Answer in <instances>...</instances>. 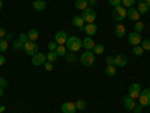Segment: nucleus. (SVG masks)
Masks as SVG:
<instances>
[{
	"label": "nucleus",
	"instance_id": "nucleus-1",
	"mask_svg": "<svg viewBox=\"0 0 150 113\" xmlns=\"http://www.w3.org/2000/svg\"><path fill=\"white\" fill-rule=\"evenodd\" d=\"M66 48L72 53H77L80 48H83V41L80 39L78 36H68V41H66Z\"/></svg>",
	"mask_w": 150,
	"mask_h": 113
},
{
	"label": "nucleus",
	"instance_id": "nucleus-2",
	"mask_svg": "<svg viewBox=\"0 0 150 113\" xmlns=\"http://www.w3.org/2000/svg\"><path fill=\"white\" fill-rule=\"evenodd\" d=\"M95 56L96 54L92 51V50H86V51L81 54L80 60H81V64L84 67H90V65H93V62H95Z\"/></svg>",
	"mask_w": 150,
	"mask_h": 113
},
{
	"label": "nucleus",
	"instance_id": "nucleus-3",
	"mask_svg": "<svg viewBox=\"0 0 150 113\" xmlns=\"http://www.w3.org/2000/svg\"><path fill=\"white\" fill-rule=\"evenodd\" d=\"M126 11H128V9H125L122 5H119V6H116L114 9H112L111 17L114 18L116 21H123L125 18H126Z\"/></svg>",
	"mask_w": 150,
	"mask_h": 113
},
{
	"label": "nucleus",
	"instance_id": "nucleus-4",
	"mask_svg": "<svg viewBox=\"0 0 150 113\" xmlns=\"http://www.w3.org/2000/svg\"><path fill=\"white\" fill-rule=\"evenodd\" d=\"M81 17H83V20H84L86 24L95 23V20H96V12H95V9H92V8H87V9L83 11Z\"/></svg>",
	"mask_w": 150,
	"mask_h": 113
},
{
	"label": "nucleus",
	"instance_id": "nucleus-5",
	"mask_svg": "<svg viewBox=\"0 0 150 113\" xmlns=\"http://www.w3.org/2000/svg\"><path fill=\"white\" fill-rule=\"evenodd\" d=\"M23 50H24V53H26L27 56H33V54H36V53H38L39 47L36 45V42H35V41H27L26 44H24Z\"/></svg>",
	"mask_w": 150,
	"mask_h": 113
},
{
	"label": "nucleus",
	"instance_id": "nucleus-6",
	"mask_svg": "<svg viewBox=\"0 0 150 113\" xmlns=\"http://www.w3.org/2000/svg\"><path fill=\"white\" fill-rule=\"evenodd\" d=\"M138 99H140V106H141V107L150 106V89H149V87H147V89H143V91H141Z\"/></svg>",
	"mask_w": 150,
	"mask_h": 113
},
{
	"label": "nucleus",
	"instance_id": "nucleus-7",
	"mask_svg": "<svg viewBox=\"0 0 150 113\" xmlns=\"http://www.w3.org/2000/svg\"><path fill=\"white\" fill-rule=\"evenodd\" d=\"M47 62V54H44V53H41V51H38L36 54H33L32 56V64L35 65V67H41V65H44Z\"/></svg>",
	"mask_w": 150,
	"mask_h": 113
},
{
	"label": "nucleus",
	"instance_id": "nucleus-8",
	"mask_svg": "<svg viewBox=\"0 0 150 113\" xmlns=\"http://www.w3.org/2000/svg\"><path fill=\"white\" fill-rule=\"evenodd\" d=\"M141 86L138 84V83H132L131 86H129V91H128V95L131 97V98H134V99H138V97H140V94H141Z\"/></svg>",
	"mask_w": 150,
	"mask_h": 113
},
{
	"label": "nucleus",
	"instance_id": "nucleus-9",
	"mask_svg": "<svg viewBox=\"0 0 150 113\" xmlns=\"http://www.w3.org/2000/svg\"><path fill=\"white\" fill-rule=\"evenodd\" d=\"M128 41H129V44L131 45H140L141 44V33H138V32H132V33H129V36H128Z\"/></svg>",
	"mask_w": 150,
	"mask_h": 113
},
{
	"label": "nucleus",
	"instance_id": "nucleus-10",
	"mask_svg": "<svg viewBox=\"0 0 150 113\" xmlns=\"http://www.w3.org/2000/svg\"><path fill=\"white\" fill-rule=\"evenodd\" d=\"M54 41H56L59 45H65V44H66V41H68V33H66V32H63V30L57 32V33H56V36H54Z\"/></svg>",
	"mask_w": 150,
	"mask_h": 113
},
{
	"label": "nucleus",
	"instance_id": "nucleus-11",
	"mask_svg": "<svg viewBox=\"0 0 150 113\" xmlns=\"http://www.w3.org/2000/svg\"><path fill=\"white\" fill-rule=\"evenodd\" d=\"M128 64V56H125V54H117L114 57V67L116 68H122Z\"/></svg>",
	"mask_w": 150,
	"mask_h": 113
},
{
	"label": "nucleus",
	"instance_id": "nucleus-12",
	"mask_svg": "<svg viewBox=\"0 0 150 113\" xmlns=\"http://www.w3.org/2000/svg\"><path fill=\"white\" fill-rule=\"evenodd\" d=\"M135 106L137 104H135V99L134 98H131L129 95H125L123 97V107L126 109V110H134Z\"/></svg>",
	"mask_w": 150,
	"mask_h": 113
},
{
	"label": "nucleus",
	"instance_id": "nucleus-13",
	"mask_svg": "<svg viewBox=\"0 0 150 113\" xmlns=\"http://www.w3.org/2000/svg\"><path fill=\"white\" fill-rule=\"evenodd\" d=\"M126 17H128L129 20H132V21H135V23H137V21L140 20V12L137 11V8H134V6H132V8H129V9L126 11Z\"/></svg>",
	"mask_w": 150,
	"mask_h": 113
},
{
	"label": "nucleus",
	"instance_id": "nucleus-14",
	"mask_svg": "<svg viewBox=\"0 0 150 113\" xmlns=\"http://www.w3.org/2000/svg\"><path fill=\"white\" fill-rule=\"evenodd\" d=\"M83 30L87 33V36H93V35H96V32H98V26H96L95 23H89V24H84Z\"/></svg>",
	"mask_w": 150,
	"mask_h": 113
},
{
	"label": "nucleus",
	"instance_id": "nucleus-15",
	"mask_svg": "<svg viewBox=\"0 0 150 113\" xmlns=\"http://www.w3.org/2000/svg\"><path fill=\"white\" fill-rule=\"evenodd\" d=\"M60 110L63 113H75V110H77V107H75V103H63L60 107Z\"/></svg>",
	"mask_w": 150,
	"mask_h": 113
},
{
	"label": "nucleus",
	"instance_id": "nucleus-16",
	"mask_svg": "<svg viewBox=\"0 0 150 113\" xmlns=\"http://www.w3.org/2000/svg\"><path fill=\"white\" fill-rule=\"evenodd\" d=\"M83 47H84L86 50H93L95 41L92 39V36H86V38H84V39H83Z\"/></svg>",
	"mask_w": 150,
	"mask_h": 113
},
{
	"label": "nucleus",
	"instance_id": "nucleus-17",
	"mask_svg": "<svg viewBox=\"0 0 150 113\" xmlns=\"http://www.w3.org/2000/svg\"><path fill=\"white\" fill-rule=\"evenodd\" d=\"M114 33L117 38H123L125 35H126V29H125L123 24H117V26L114 27Z\"/></svg>",
	"mask_w": 150,
	"mask_h": 113
},
{
	"label": "nucleus",
	"instance_id": "nucleus-18",
	"mask_svg": "<svg viewBox=\"0 0 150 113\" xmlns=\"http://www.w3.org/2000/svg\"><path fill=\"white\" fill-rule=\"evenodd\" d=\"M72 24H74V26H77L78 29H83V27H84V20H83V17H81V15H75V17L72 18Z\"/></svg>",
	"mask_w": 150,
	"mask_h": 113
},
{
	"label": "nucleus",
	"instance_id": "nucleus-19",
	"mask_svg": "<svg viewBox=\"0 0 150 113\" xmlns=\"http://www.w3.org/2000/svg\"><path fill=\"white\" fill-rule=\"evenodd\" d=\"M32 6H33V9H35V11H39V12H41V11H44V9H45V6H47V5H45L44 0H35Z\"/></svg>",
	"mask_w": 150,
	"mask_h": 113
},
{
	"label": "nucleus",
	"instance_id": "nucleus-20",
	"mask_svg": "<svg viewBox=\"0 0 150 113\" xmlns=\"http://www.w3.org/2000/svg\"><path fill=\"white\" fill-rule=\"evenodd\" d=\"M89 2L87 0H75V9H80V11H84V9H87L89 6Z\"/></svg>",
	"mask_w": 150,
	"mask_h": 113
},
{
	"label": "nucleus",
	"instance_id": "nucleus-21",
	"mask_svg": "<svg viewBox=\"0 0 150 113\" xmlns=\"http://www.w3.org/2000/svg\"><path fill=\"white\" fill-rule=\"evenodd\" d=\"M116 72H117V68H116L114 65H107V68H105V74L108 75V77H114Z\"/></svg>",
	"mask_w": 150,
	"mask_h": 113
},
{
	"label": "nucleus",
	"instance_id": "nucleus-22",
	"mask_svg": "<svg viewBox=\"0 0 150 113\" xmlns=\"http://www.w3.org/2000/svg\"><path fill=\"white\" fill-rule=\"evenodd\" d=\"M56 53H57V56H59V57H65V54L68 53V48H66V45H57V48H56Z\"/></svg>",
	"mask_w": 150,
	"mask_h": 113
},
{
	"label": "nucleus",
	"instance_id": "nucleus-23",
	"mask_svg": "<svg viewBox=\"0 0 150 113\" xmlns=\"http://www.w3.org/2000/svg\"><path fill=\"white\" fill-rule=\"evenodd\" d=\"M27 36H29V41H36L38 38H39V32H38L36 29H30L27 32Z\"/></svg>",
	"mask_w": 150,
	"mask_h": 113
},
{
	"label": "nucleus",
	"instance_id": "nucleus-24",
	"mask_svg": "<svg viewBox=\"0 0 150 113\" xmlns=\"http://www.w3.org/2000/svg\"><path fill=\"white\" fill-rule=\"evenodd\" d=\"M137 11L140 12V15H144V14H147V12H149V8H147V5H146L144 2H140V3H138V8H137Z\"/></svg>",
	"mask_w": 150,
	"mask_h": 113
},
{
	"label": "nucleus",
	"instance_id": "nucleus-25",
	"mask_svg": "<svg viewBox=\"0 0 150 113\" xmlns=\"http://www.w3.org/2000/svg\"><path fill=\"white\" fill-rule=\"evenodd\" d=\"M92 51H93L95 54H102V53L105 51V47H104L102 44H95V47H93Z\"/></svg>",
	"mask_w": 150,
	"mask_h": 113
},
{
	"label": "nucleus",
	"instance_id": "nucleus-26",
	"mask_svg": "<svg viewBox=\"0 0 150 113\" xmlns=\"http://www.w3.org/2000/svg\"><path fill=\"white\" fill-rule=\"evenodd\" d=\"M132 53L135 54V56H143V53H144V50H143V47L141 45H134L132 47Z\"/></svg>",
	"mask_w": 150,
	"mask_h": 113
},
{
	"label": "nucleus",
	"instance_id": "nucleus-27",
	"mask_svg": "<svg viewBox=\"0 0 150 113\" xmlns=\"http://www.w3.org/2000/svg\"><path fill=\"white\" fill-rule=\"evenodd\" d=\"M8 47H9V44H8V41L5 39V38H3V39H0V51L5 53L8 50Z\"/></svg>",
	"mask_w": 150,
	"mask_h": 113
},
{
	"label": "nucleus",
	"instance_id": "nucleus-28",
	"mask_svg": "<svg viewBox=\"0 0 150 113\" xmlns=\"http://www.w3.org/2000/svg\"><path fill=\"white\" fill-rule=\"evenodd\" d=\"M57 57H59V56H57L56 51H50V53L47 54V62H54Z\"/></svg>",
	"mask_w": 150,
	"mask_h": 113
},
{
	"label": "nucleus",
	"instance_id": "nucleus-29",
	"mask_svg": "<svg viewBox=\"0 0 150 113\" xmlns=\"http://www.w3.org/2000/svg\"><path fill=\"white\" fill-rule=\"evenodd\" d=\"M86 106H87V104H86L84 99H78V101L75 103V107H77V110H84Z\"/></svg>",
	"mask_w": 150,
	"mask_h": 113
},
{
	"label": "nucleus",
	"instance_id": "nucleus-30",
	"mask_svg": "<svg viewBox=\"0 0 150 113\" xmlns=\"http://www.w3.org/2000/svg\"><path fill=\"white\" fill-rule=\"evenodd\" d=\"M134 3H135V0H122V6H125V8H132L134 6Z\"/></svg>",
	"mask_w": 150,
	"mask_h": 113
},
{
	"label": "nucleus",
	"instance_id": "nucleus-31",
	"mask_svg": "<svg viewBox=\"0 0 150 113\" xmlns=\"http://www.w3.org/2000/svg\"><path fill=\"white\" fill-rule=\"evenodd\" d=\"M12 47H14V50H23L24 44H23L20 39H15V41H14V44H12Z\"/></svg>",
	"mask_w": 150,
	"mask_h": 113
},
{
	"label": "nucleus",
	"instance_id": "nucleus-32",
	"mask_svg": "<svg viewBox=\"0 0 150 113\" xmlns=\"http://www.w3.org/2000/svg\"><path fill=\"white\" fill-rule=\"evenodd\" d=\"M143 29H144V24H143L141 21H137V23H135V29H134V30H135V32H138V33H141V32H143Z\"/></svg>",
	"mask_w": 150,
	"mask_h": 113
},
{
	"label": "nucleus",
	"instance_id": "nucleus-33",
	"mask_svg": "<svg viewBox=\"0 0 150 113\" xmlns=\"http://www.w3.org/2000/svg\"><path fill=\"white\" fill-rule=\"evenodd\" d=\"M65 59H66L68 62H75V59H77V57H75V53L69 51V53H66V54H65Z\"/></svg>",
	"mask_w": 150,
	"mask_h": 113
},
{
	"label": "nucleus",
	"instance_id": "nucleus-34",
	"mask_svg": "<svg viewBox=\"0 0 150 113\" xmlns=\"http://www.w3.org/2000/svg\"><path fill=\"white\" fill-rule=\"evenodd\" d=\"M141 47H143V50H150V39H143Z\"/></svg>",
	"mask_w": 150,
	"mask_h": 113
},
{
	"label": "nucleus",
	"instance_id": "nucleus-35",
	"mask_svg": "<svg viewBox=\"0 0 150 113\" xmlns=\"http://www.w3.org/2000/svg\"><path fill=\"white\" fill-rule=\"evenodd\" d=\"M18 39L23 42V44H26L27 41H29V36H27V33H20V36H18Z\"/></svg>",
	"mask_w": 150,
	"mask_h": 113
},
{
	"label": "nucleus",
	"instance_id": "nucleus-36",
	"mask_svg": "<svg viewBox=\"0 0 150 113\" xmlns=\"http://www.w3.org/2000/svg\"><path fill=\"white\" fill-rule=\"evenodd\" d=\"M57 45H59V44H57L56 41H53V42H50V44H48V50H50V51H56V48H57Z\"/></svg>",
	"mask_w": 150,
	"mask_h": 113
},
{
	"label": "nucleus",
	"instance_id": "nucleus-37",
	"mask_svg": "<svg viewBox=\"0 0 150 113\" xmlns=\"http://www.w3.org/2000/svg\"><path fill=\"white\" fill-rule=\"evenodd\" d=\"M108 3L111 5V6H119V5H122V0H108Z\"/></svg>",
	"mask_w": 150,
	"mask_h": 113
},
{
	"label": "nucleus",
	"instance_id": "nucleus-38",
	"mask_svg": "<svg viewBox=\"0 0 150 113\" xmlns=\"http://www.w3.org/2000/svg\"><path fill=\"white\" fill-rule=\"evenodd\" d=\"M44 68H45V71H51L53 69V62H45Z\"/></svg>",
	"mask_w": 150,
	"mask_h": 113
},
{
	"label": "nucleus",
	"instance_id": "nucleus-39",
	"mask_svg": "<svg viewBox=\"0 0 150 113\" xmlns=\"http://www.w3.org/2000/svg\"><path fill=\"white\" fill-rule=\"evenodd\" d=\"M105 62H107V65H114V57H111V56H110V57L105 59Z\"/></svg>",
	"mask_w": 150,
	"mask_h": 113
},
{
	"label": "nucleus",
	"instance_id": "nucleus-40",
	"mask_svg": "<svg viewBox=\"0 0 150 113\" xmlns=\"http://www.w3.org/2000/svg\"><path fill=\"white\" fill-rule=\"evenodd\" d=\"M5 36H6V30H5L2 26H0V39H3Z\"/></svg>",
	"mask_w": 150,
	"mask_h": 113
},
{
	"label": "nucleus",
	"instance_id": "nucleus-41",
	"mask_svg": "<svg viewBox=\"0 0 150 113\" xmlns=\"http://www.w3.org/2000/svg\"><path fill=\"white\" fill-rule=\"evenodd\" d=\"M134 112H135V113H141V112H143V107H141L140 104L135 106V107H134Z\"/></svg>",
	"mask_w": 150,
	"mask_h": 113
},
{
	"label": "nucleus",
	"instance_id": "nucleus-42",
	"mask_svg": "<svg viewBox=\"0 0 150 113\" xmlns=\"http://www.w3.org/2000/svg\"><path fill=\"white\" fill-rule=\"evenodd\" d=\"M8 83H6V80L5 79H0V87H5Z\"/></svg>",
	"mask_w": 150,
	"mask_h": 113
},
{
	"label": "nucleus",
	"instance_id": "nucleus-43",
	"mask_svg": "<svg viewBox=\"0 0 150 113\" xmlns=\"http://www.w3.org/2000/svg\"><path fill=\"white\" fill-rule=\"evenodd\" d=\"M5 62H6V57H5L3 54H0V65H3Z\"/></svg>",
	"mask_w": 150,
	"mask_h": 113
},
{
	"label": "nucleus",
	"instance_id": "nucleus-44",
	"mask_svg": "<svg viewBox=\"0 0 150 113\" xmlns=\"http://www.w3.org/2000/svg\"><path fill=\"white\" fill-rule=\"evenodd\" d=\"M12 38H14V36H12L11 33H6V36H5V39H6V41H11Z\"/></svg>",
	"mask_w": 150,
	"mask_h": 113
},
{
	"label": "nucleus",
	"instance_id": "nucleus-45",
	"mask_svg": "<svg viewBox=\"0 0 150 113\" xmlns=\"http://www.w3.org/2000/svg\"><path fill=\"white\" fill-rule=\"evenodd\" d=\"M143 2H144V3H146V5H147V8H149V9H150V0H143Z\"/></svg>",
	"mask_w": 150,
	"mask_h": 113
},
{
	"label": "nucleus",
	"instance_id": "nucleus-46",
	"mask_svg": "<svg viewBox=\"0 0 150 113\" xmlns=\"http://www.w3.org/2000/svg\"><path fill=\"white\" fill-rule=\"evenodd\" d=\"M87 2H89L90 5H96V0H87Z\"/></svg>",
	"mask_w": 150,
	"mask_h": 113
},
{
	"label": "nucleus",
	"instance_id": "nucleus-47",
	"mask_svg": "<svg viewBox=\"0 0 150 113\" xmlns=\"http://www.w3.org/2000/svg\"><path fill=\"white\" fill-rule=\"evenodd\" d=\"M5 112V106H2V107H0V113H3Z\"/></svg>",
	"mask_w": 150,
	"mask_h": 113
},
{
	"label": "nucleus",
	"instance_id": "nucleus-48",
	"mask_svg": "<svg viewBox=\"0 0 150 113\" xmlns=\"http://www.w3.org/2000/svg\"><path fill=\"white\" fill-rule=\"evenodd\" d=\"M0 97H3V87H0Z\"/></svg>",
	"mask_w": 150,
	"mask_h": 113
},
{
	"label": "nucleus",
	"instance_id": "nucleus-49",
	"mask_svg": "<svg viewBox=\"0 0 150 113\" xmlns=\"http://www.w3.org/2000/svg\"><path fill=\"white\" fill-rule=\"evenodd\" d=\"M3 8V2H2V0H0V9H2Z\"/></svg>",
	"mask_w": 150,
	"mask_h": 113
},
{
	"label": "nucleus",
	"instance_id": "nucleus-50",
	"mask_svg": "<svg viewBox=\"0 0 150 113\" xmlns=\"http://www.w3.org/2000/svg\"><path fill=\"white\" fill-rule=\"evenodd\" d=\"M138 2H143V0H138Z\"/></svg>",
	"mask_w": 150,
	"mask_h": 113
}]
</instances>
